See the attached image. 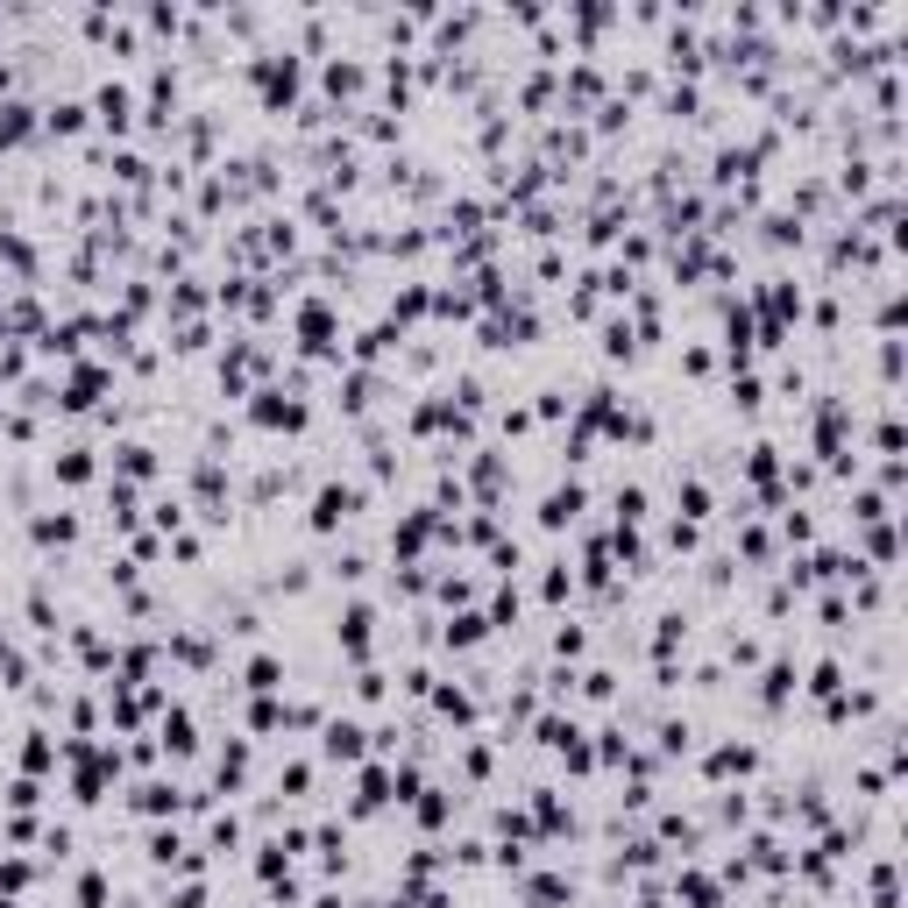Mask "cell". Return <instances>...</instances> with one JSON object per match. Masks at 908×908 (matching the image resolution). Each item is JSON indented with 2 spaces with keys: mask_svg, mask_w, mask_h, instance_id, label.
Returning a JSON list of instances; mask_svg holds the SVG:
<instances>
[{
  "mask_svg": "<svg viewBox=\"0 0 908 908\" xmlns=\"http://www.w3.org/2000/svg\"><path fill=\"white\" fill-rule=\"evenodd\" d=\"M362 511H370V490H362V482L326 476L320 490H313V505H305V533H313V539H334L348 518H362Z\"/></svg>",
  "mask_w": 908,
  "mask_h": 908,
  "instance_id": "1",
  "label": "cell"
},
{
  "mask_svg": "<svg viewBox=\"0 0 908 908\" xmlns=\"http://www.w3.org/2000/svg\"><path fill=\"white\" fill-rule=\"evenodd\" d=\"M248 427H263V433H305V427H313V404L292 398L277 377H270V383L248 391Z\"/></svg>",
  "mask_w": 908,
  "mask_h": 908,
  "instance_id": "2",
  "label": "cell"
},
{
  "mask_svg": "<svg viewBox=\"0 0 908 908\" xmlns=\"http://www.w3.org/2000/svg\"><path fill=\"white\" fill-rule=\"evenodd\" d=\"M760 767H767V752L752 745V739H717L703 752V781L710 788H752L760 781Z\"/></svg>",
  "mask_w": 908,
  "mask_h": 908,
  "instance_id": "3",
  "label": "cell"
},
{
  "mask_svg": "<svg viewBox=\"0 0 908 908\" xmlns=\"http://www.w3.org/2000/svg\"><path fill=\"white\" fill-rule=\"evenodd\" d=\"M334 639H341V661L348 667H370V646H377V604H370V596H348V604H341Z\"/></svg>",
  "mask_w": 908,
  "mask_h": 908,
  "instance_id": "4",
  "label": "cell"
},
{
  "mask_svg": "<svg viewBox=\"0 0 908 908\" xmlns=\"http://www.w3.org/2000/svg\"><path fill=\"white\" fill-rule=\"evenodd\" d=\"M299 348L341 370V320H334V305H326L320 292H313V299H299Z\"/></svg>",
  "mask_w": 908,
  "mask_h": 908,
  "instance_id": "5",
  "label": "cell"
},
{
  "mask_svg": "<svg viewBox=\"0 0 908 908\" xmlns=\"http://www.w3.org/2000/svg\"><path fill=\"white\" fill-rule=\"evenodd\" d=\"M320 760L326 767H362L370 760V724L362 717H326L320 724Z\"/></svg>",
  "mask_w": 908,
  "mask_h": 908,
  "instance_id": "6",
  "label": "cell"
},
{
  "mask_svg": "<svg viewBox=\"0 0 908 908\" xmlns=\"http://www.w3.org/2000/svg\"><path fill=\"white\" fill-rule=\"evenodd\" d=\"M79 533H86V518H79V511H57V505L29 511V547H43L50 562H57V554H71V547H79Z\"/></svg>",
  "mask_w": 908,
  "mask_h": 908,
  "instance_id": "7",
  "label": "cell"
},
{
  "mask_svg": "<svg viewBox=\"0 0 908 908\" xmlns=\"http://www.w3.org/2000/svg\"><path fill=\"white\" fill-rule=\"evenodd\" d=\"M583 511H589V482H583V476L554 482V490L539 497V533H568V526H575Z\"/></svg>",
  "mask_w": 908,
  "mask_h": 908,
  "instance_id": "8",
  "label": "cell"
},
{
  "mask_svg": "<svg viewBox=\"0 0 908 908\" xmlns=\"http://www.w3.org/2000/svg\"><path fill=\"white\" fill-rule=\"evenodd\" d=\"M689 639H695V617H689L682 604H667L661 617H653V661H674V653H689Z\"/></svg>",
  "mask_w": 908,
  "mask_h": 908,
  "instance_id": "9",
  "label": "cell"
},
{
  "mask_svg": "<svg viewBox=\"0 0 908 908\" xmlns=\"http://www.w3.org/2000/svg\"><path fill=\"white\" fill-rule=\"evenodd\" d=\"M92 476H100V448H86V440H71V448L50 455V482H65V490H79Z\"/></svg>",
  "mask_w": 908,
  "mask_h": 908,
  "instance_id": "10",
  "label": "cell"
},
{
  "mask_svg": "<svg viewBox=\"0 0 908 908\" xmlns=\"http://www.w3.org/2000/svg\"><path fill=\"white\" fill-rule=\"evenodd\" d=\"M844 689H852V667H844L838 653H823V661L802 667V695L809 703H830V695H844Z\"/></svg>",
  "mask_w": 908,
  "mask_h": 908,
  "instance_id": "11",
  "label": "cell"
},
{
  "mask_svg": "<svg viewBox=\"0 0 908 908\" xmlns=\"http://www.w3.org/2000/svg\"><path fill=\"white\" fill-rule=\"evenodd\" d=\"M128 809H135V817H178V809H185V788H178V781H135V788H128Z\"/></svg>",
  "mask_w": 908,
  "mask_h": 908,
  "instance_id": "12",
  "label": "cell"
},
{
  "mask_svg": "<svg viewBox=\"0 0 908 908\" xmlns=\"http://www.w3.org/2000/svg\"><path fill=\"white\" fill-rule=\"evenodd\" d=\"M596 355H604V362H625V370L639 362V334H632L625 313H611L604 326H596Z\"/></svg>",
  "mask_w": 908,
  "mask_h": 908,
  "instance_id": "13",
  "label": "cell"
},
{
  "mask_svg": "<svg viewBox=\"0 0 908 908\" xmlns=\"http://www.w3.org/2000/svg\"><path fill=\"white\" fill-rule=\"evenodd\" d=\"M284 682H292V674H284L277 653H248L242 661V689L248 695H284Z\"/></svg>",
  "mask_w": 908,
  "mask_h": 908,
  "instance_id": "14",
  "label": "cell"
},
{
  "mask_svg": "<svg viewBox=\"0 0 908 908\" xmlns=\"http://www.w3.org/2000/svg\"><path fill=\"white\" fill-rule=\"evenodd\" d=\"M157 476V448L149 440H114V482H143Z\"/></svg>",
  "mask_w": 908,
  "mask_h": 908,
  "instance_id": "15",
  "label": "cell"
},
{
  "mask_svg": "<svg viewBox=\"0 0 908 908\" xmlns=\"http://www.w3.org/2000/svg\"><path fill=\"white\" fill-rule=\"evenodd\" d=\"M92 114L107 121V135H128V121H135V100H128V86L114 79V86H100L92 92Z\"/></svg>",
  "mask_w": 908,
  "mask_h": 908,
  "instance_id": "16",
  "label": "cell"
},
{
  "mask_svg": "<svg viewBox=\"0 0 908 908\" xmlns=\"http://www.w3.org/2000/svg\"><path fill=\"white\" fill-rule=\"evenodd\" d=\"M412 817H419V830H448V817H455V788H419L412 795Z\"/></svg>",
  "mask_w": 908,
  "mask_h": 908,
  "instance_id": "17",
  "label": "cell"
},
{
  "mask_svg": "<svg viewBox=\"0 0 908 908\" xmlns=\"http://www.w3.org/2000/svg\"><path fill=\"white\" fill-rule=\"evenodd\" d=\"M482 639H490L482 611H455V617H448V632H440V646H448V653H476Z\"/></svg>",
  "mask_w": 908,
  "mask_h": 908,
  "instance_id": "18",
  "label": "cell"
},
{
  "mask_svg": "<svg viewBox=\"0 0 908 908\" xmlns=\"http://www.w3.org/2000/svg\"><path fill=\"white\" fill-rule=\"evenodd\" d=\"M674 895H682L689 908H731V901H724V887L710 880V873H695V866H682V873H674Z\"/></svg>",
  "mask_w": 908,
  "mask_h": 908,
  "instance_id": "19",
  "label": "cell"
},
{
  "mask_svg": "<svg viewBox=\"0 0 908 908\" xmlns=\"http://www.w3.org/2000/svg\"><path fill=\"white\" fill-rule=\"evenodd\" d=\"M334 404H341L348 419H362V412H370V404H377V377L348 362V377H341V398H334Z\"/></svg>",
  "mask_w": 908,
  "mask_h": 908,
  "instance_id": "20",
  "label": "cell"
},
{
  "mask_svg": "<svg viewBox=\"0 0 908 908\" xmlns=\"http://www.w3.org/2000/svg\"><path fill=\"white\" fill-rule=\"evenodd\" d=\"M22 617H29V632H36V639H57V632H65V611L50 604V589H43V583L29 589V604H22Z\"/></svg>",
  "mask_w": 908,
  "mask_h": 908,
  "instance_id": "21",
  "label": "cell"
},
{
  "mask_svg": "<svg viewBox=\"0 0 908 908\" xmlns=\"http://www.w3.org/2000/svg\"><path fill=\"white\" fill-rule=\"evenodd\" d=\"M22 767H29V774H57V739H50L43 724L22 731Z\"/></svg>",
  "mask_w": 908,
  "mask_h": 908,
  "instance_id": "22",
  "label": "cell"
},
{
  "mask_svg": "<svg viewBox=\"0 0 908 908\" xmlns=\"http://www.w3.org/2000/svg\"><path fill=\"white\" fill-rule=\"evenodd\" d=\"M653 739H661V760H689V752H695V724L689 717H661V724H653Z\"/></svg>",
  "mask_w": 908,
  "mask_h": 908,
  "instance_id": "23",
  "label": "cell"
},
{
  "mask_svg": "<svg viewBox=\"0 0 908 908\" xmlns=\"http://www.w3.org/2000/svg\"><path fill=\"white\" fill-rule=\"evenodd\" d=\"M760 242H767V248H802V242H809V227L781 206V214H767V221H760Z\"/></svg>",
  "mask_w": 908,
  "mask_h": 908,
  "instance_id": "24",
  "label": "cell"
},
{
  "mask_svg": "<svg viewBox=\"0 0 908 908\" xmlns=\"http://www.w3.org/2000/svg\"><path fill=\"white\" fill-rule=\"evenodd\" d=\"M539 596H547L554 611L575 596V562H568V554H554V562H547V575H539Z\"/></svg>",
  "mask_w": 908,
  "mask_h": 908,
  "instance_id": "25",
  "label": "cell"
},
{
  "mask_svg": "<svg viewBox=\"0 0 908 908\" xmlns=\"http://www.w3.org/2000/svg\"><path fill=\"white\" fill-rule=\"evenodd\" d=\"M320 79H326V92H334V100H355V92H362V79H370V71H362L355 57H334V65H326Z\"/></svg>",
  "mask_w": 908,
  "mask_h": 908,
  "instance_id": "26",
  "label": "cell"
},
{
  "mask_svg": "<svg viewBox=\"0 0 908 908\" xmlns=\"http://www.w3.org/2000/svg\"><path fill=\"white\" fill-rule=\"evenodd\" d=\"M326 575L348 583V589H362V583H370V554H362V547H341L334 562H326Z\"/></svg>",
  "mask_w": 908,
  "mask_h": 908,
  "instance_id": "27",
  "label": "cell"
},
{
  "mask_svg": "<svg viewBox=\"0 0 908 908\" xmlns=\"http://www.w3.org/2000/svg\"><path fill=\"white\" fill-rule=\"evenodd\" d=\"M277 795H284V802L313 795V760H284V767H277Z\"/></svg>",
  "mask_w": 908,
  "mask_h": 908,
  "instance_id": "28",
  "label": "cell"
},
{
  "mask_svg": "<svg viewBox=\"0 0 908 908\" xmlns=\"http://www.w3.org/2000/svg\"><path fill=\"white\" fill-rule=\"evenodd\" d=\"M554 653H562V667H568V661H583V653H589V625L562 617V625H554Z\"/></svg>",
  "mask_w": 908,
  "mask_h": 908,
  "instance_id": "29",
  "label": "cell"
},
{
  "mask_svg": "<svg viewBox=\"0 0 908 908\" xmlns=\"http://www.w3.org/2000/svg\"><path fill=\"white\" fill-rule=\"evenodd\" d=\"M43 802H50V788L36 781V774H14L8 781V809H14V817H22V809H43Z\"/></svg>",
  "mask_w": 908,
  "mask_h": 908,
  "instance_id": "30",
  "label": "cell"
},
{
  "mask_svg": "<svg viewBox=\"0 0 908 908\" xmlns=\"http://www.w3.org/2000/svg\"><path fill=\"white\" fill-rule=\"evenodd\" d=\"M248 731H256V739L284 731V703H277V695H256V703H248Z\"/></svg>",
  "mask_w": 908,
  "mask_h": 908,
  "instance_id": "31",
  "label": "cell"
},
{
  "mask_svg": "<svg viewBox=\"0 0 908 908\" xmlns=\"http://www.w3.org/2000/svg\"><path fill=\"white\" fill-rule=\"evenodd\" d=\"M661 547H667V554H695V547H703V526H689V518H667V526H661Z\"/></svg>",
  "mask_w": 908,
  "mask_h": 908,
  "instance_id": "32",
  "label": "cell"
},
{
  "mask_svg": "<svg viewBox=\"0 0 908 908\" xmlns=\"http://www.w3.org/2000/svg\"><path fill=\"white\" fill-rule=\"evenodd\" d=\"M43 128H50V135H79V128H86V107H79V100H50Z\"/></svg>",
  "mask_w": 908,
  "mask_h": 908,
  "instance_id": "33",
  "label": "cell"
},
{
  "mask_svg": "<svg viewBox=\"0 0 908 908\" xmlns=\"http://www.w3.org/2000/svg\"><path fill=\"white\" fill-rule=\"evenodd\" d=\"M29 128H36V114H29L22 100H14V107H0V149H14V143H22Z\"/></svg>",
  "mask_w": 908,
  "mask_h": 908,
  "instance_id": "34",
  "label": "cell"
},
{
  "mask_svg": "<svg viewBox=\"0 0 908 908\" xmlns=\"http://www.w3.org/2000/svg\"><path fill=\"white\" fill-rule=\"evenodd\" d=\"M710 370H717V348H710V341H689V348H682V377L703 383Z\"/></svg>",
  "mask_w": 908,
  "mask_h": 908,
  "instance_id": "35",
  "label": "cell"
},
{
  "mask_svg": "<svg viewBox=\"0 0 908 908\" xmlns=\"http://www.w3.org/2000/svg\"><path fill=\"white\" fill-rule=\"evenodd\" d=\"M355 695L362 703H383V695H391V674L383 667H355Z\"/></svg>",
  "mask_w": 908,
  "mask_h": 908,
  "instance_id": "36",
  "label": "cell"
},
{
  "mask_svg": "<svg viewBox=\"0 0 908 908\" xmlns=\"http://www.w3.org/2000/svg\"><path fill=\"white\" fill-rule=\"evenodd\" d=\"M71 908H107V873H79V895Z\"/></svg>",
  "mask_w": 908,
  "mask_h": 908,
  "instance_id": "37",
  "label": "cell"
},
{
  "mask_svg": "<svg viewBox=\"0 0 908 908\" xmlns=\"http://www.w3.org/2000/svg\"><path fill=\"white\" fill-rule=\"evenodd\" d=\"M497 433H505V440L533 433V404H505V412H497Z\"/></svg>",
  "mask_w": 908,
  "mask_h": 908,
  "instance_id": "38",
  "label": "cell"
},
{
  "mask_svg": "<svg viewBox=\"0 0 908 908\" xmlns=\"http://www.w3.org/2000/svg\"><path fill=\"white\" fill-rule=\"evenodd\" d=\"M170 554H178L185 568H199V554H206V539L199 533H170Z\"/></svg>",
  "mask_w": 908,
  "mask_h": 908,
  "instance_id": "39",
  "label": "cell"
}]
</instances>
